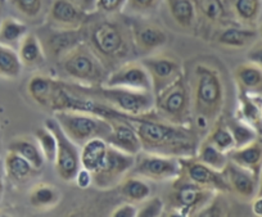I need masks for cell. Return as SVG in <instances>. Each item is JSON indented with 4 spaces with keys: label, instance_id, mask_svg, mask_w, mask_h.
<instances>
[{
    "label": "cell",
    "instance_id": "cell-1",
    "mask_svg": "<svg viewBox=\"0 0 262 217\" xmlns=\"http://www.w3.org/2000/svg\"><path fill=\"white\" fill-rule=\"evenodd\" d=\"M150 115L127 116L139 134L144 152L178 158L195 156L200 143L190 126L175 125L160 117L152 118Z\"/></svg>",
    "mask_w": 262,
    "mask_h": 217
},
{
    "label": "cell",
    "instance_id": "cell-2",
    "mask_svg": "<svg viewBox=\"0 0 262 217\" xmlns=\"http://www.w3.org/2000/svg\"><path fill=\"white\" fill-rule=\"evenodd\" d=\"M193 118L198 131H208L219 120L225 105V85L220 72L207 63H196L191 81Z\"/></svg>",
    "mask_w": 262,
    "mask_h": 217
},
{
    "label": "cell",
    "instance_id": "cell-3",
    "mask_svg": "<svg viewBox=\"0 0 262 217\" xmlns=\"http://www.w3.org/2000/svg\"><path fill=\"white\" fill-rule=\"evenodd\" d=\"M72 86L80 94L98 100L125 116L140 117L155 112L156 97L153 92H139V90L111 88L104 85L89 88L72 84Z\"/></svg>",
    "mask_w": 262,
    "mask_h": 217
},
{
    "label": "cell",
    "instance_id": "cell-4",
    "mask_svg": "<svg viewBox=\"0 0 262 217\" xmlns=\"http://www.w3.org/2000/svg\"><path fill=\"white\" fill-rule=\"evenodd\" d=\"M59 63L67 77L81 86H100L110 74L104 62L84 41L60 55Z\"/></svg>",
    "mask_w": 262,
    "mask_h": 217
},
{
    "label": "cell",
    "instance_id": "cell-5",
    "mask_svg": "<svg viewBox=\"0 0 262 217\" xmlns=\"http://www.w3.org/2000/svg\"><path fill=\"white\" fill-rule=\"evenodd\" d=\"M89 45L104 62H120L134 47L131 31L118 22L105 19L92 26L88 35Z\"/></svg>",
    "mask_w": 262,
    "mask_h": 217
},
{
    "label": "cell",
    "instance_id": "cell-6",
    "mask_svg": "<svg viewBox=\"0 0 262 217\" xmlns=\"http://www.w3.org/2000/svg\"><path fill=\"white\" fill-rule=\"evenodd\" d=\"M155 97V112L157 117L175 125L190 126L193 118V102L190 85L185 77H180Z\"/></svg>",
    "mask_w": 262,
    "mask_h": 217
},
{
    "label": "cell",
    "instance_id": "cell-7",
    "mask_svg": "<svg viewBox=\"0 0 262 217\" xmlns=\"http://www.w3.org/2000/svg\"><path fill=\"white\" fill-rule=\"evenodd\" d=\"M54 118L66 135L75 144H82L94 138L105 139L111 133V123L105 117L81 111H57Z\"/></svg>",
    "mask_w": 262,
    "mask_h": 217
},
{
    "label": "cell",
    "instance_id": "cell-8",
    "mask_svg": "<svg viewBox=\"0 0 262 217\" xmlns=\"http://www.w3.org/2000/svg\"><path fill=\"white\" fill-rule=\"evenodd\" d=\"M215 196V190L196 185L180 175L173 180L170 202L176 213L180 216H191L205 211L206 207L212 203Z\"/></svg>",
    "mask_w": 262,
    "mask_h": 217
},
{
    "label": "cell",
    "instance_id": "cell-9",
    "mask_svg": "<svg viewBox=\"0 0 262 217\" xmlns=\"http://www.w3.org/2000/svg\"><path fill=\"white\" fill-rule=\"evenodd\" d=\"M45 126L50 128L57 138V156H55L54 167L58 176L67 183L74 181L81 168L80 147L66 135L54 117L45 120Z\"/></svg>",
    "mask_w": 262,
    "mask_h": 217
},
{
    "label": "cell",
    "instance_id": "cell-10",
    "mask_svg": "<svg viewBox=\"0 0 262 217\" xmlns=\"http://www.w3.org/2000/svg\"><path fill=\"white\" fill-rule=\"evenodd\" d=\"M131 172L153 181L176 180L181 175L180 158L156 153L140 152Z\"/></svg>",
    "mask_w": 262,
    "mask_h": 217
},
{
    "label": "cell",
    "instance_id": "cell-11",
    "mask_svg": "<svg viewBox=\"0 0 262 217\" xmlns=\"http://www.w3.org/2000/svg\"><path fill=\"white\" fill-rule=\"evenodd\" d=\"M135 160L137 156L128 155L110 145L104 163L97 172L93 173V185L99 189L118 185L121 180L133 171Z\"/></svg>",
    "mask_w": 262,
    "mask_h": 217
},
{
    "label": "cell",
    "instance_id": "cell-12",
    "mask_svg": "<svg viewBox=\"0 0 262 217\" xmlns=\"http://www.w3.org/2000/svg\"><path fill=\"white\" fill-rule=\"evenodd\" d=\"M180 162L181 175L191 183L215 190L216 193H229L230 191L224 171H217L205 165L200 160H196L195 156L180 158Z\"/></svg>",
    "mask_w": 262,
    "mask_h": 217
},
{
    "label": "cell",
    "instance_id": "cell-13",
    "mask_svg": "<svg viewBox=\"0 0 262 217\" xmlns=\"http://www.w3.org/2000/svg\"><path fill=\"white\" fill-rule=\"evenodd\" d=\"M140 62L149 74L155 95L184 76L181 63L168 55H149V57L143 58Z\"/></svg>",
    "mask_w": 262,
    "mask_h": 217
},
{
    "label": "cell",
    "instance_id": "cell-14",
    "mask_svg": "<svg viewBox=\"0 0 262 217\" xmlns=\"http://www.w3.org/2000/svg\"><path fill=\"white\" fill-rule=\"evenodd\" d=\"M107 120L111 123V133L105 140L111 147L133 156H138L143 152L139 134L127 116L117 113L107 117Z\"/></svg>",
    "mask_w": 262,
    "mask_h": 217
},
{
    "label": "cell",
    "instance_id": "cell-15",
    "mask_svg": "<svg viewBox=\"0 0 262 217\" xmlns=\"http://www.w3.org/2000/svg\"><path fill=\"white\" fill-rule=\"evenodd\" d=\"M104 86L125 88L139 92H153L152 80L142 62H127L108 74Z\"/></svg>",
    "mask_w": 262,
    "mask_h": 217
},
{
    "label": "cell",
    "instance_id": "cell-16",
    "mask_svg": "<svg viewBox=\"0 0 262 217\" xmlns=\"http://www.w3.org/2000/svg\"><path fill=\"white\" fill-rule=\"evenodd\" d=\"M48 18L57 30H80L86 22L88 12L74 0H53Z\"/></svg>",
    "mask_w": 262,
    "mask_h": 217
},
{
    "label": "cell",
    "instance_id": "cell-17",
    "mask_svg": "<svg viewBox=\"0 0 262 217\" xmlns=\"http://www.w3.org/2000/svg\"><path fill=\"white\" fill-rule=\"evenodd\" d=\"M231 193L236 194L244 201H251L257 196L258 190V176L248 168H244L229 160L224 168Z\"/></svg>",
    "mask_w": 262,
    "mask_h": 217
},
{
    "label": "cell",
    "instance_id": "cell-18",
    "mask_svg": "<svg viewBox=\"0 0 262 217\" xmlns=\"http://www.w3.org/2000/svg\"><path fill=\"white\" fill-rule=\"evenodd\" d=\"M133 42L138 50L144 53L156 52L167 44V34L153 24H135L131 29Z\"/></svg>",
    "mask_w": 262,
    "mask_h": 217
},
{
    "label": "cell",
    "instance_id": "cell-19",
    "mask_svg": "<svg viewBox=\"0 0 262 217\" xmlns=\"http://www.w3.org/2000/svg\"><path fill=\"white\" fill-rule=\"evenodd\" d=\"M226 13L242 26L252 27L258 22L262 11V0H223Z\"/></svg>",
    "mask_w": 262,
    "mask_h": 217
},
{
    "label": "cell",
    "instance_id": "cell-20",
    "mask_svg": "<svg viewBox=\"0 0 262 217\" xmlns=\"http://www.w3.org/2000/svg\"><path fill=\"white\" fill-rule=\"evenodd\" d=\"M110 144L103 138L88 140L80 147V163L81 167L93 173L97 172L107 158Z\"/></svg>",
    "mask_w": 262,
    "mask_h": 217
},
{
    "label": "cell",
    "instance_id": "cell-21",
    "mask_svg": "<svg viewBox=\"0 0 262 217\" xmlns=\"http://www.w3.org/2000/svg\"><path fill=\"white\" fill-rule=\"evenodd\" d=\"M234 79L241 93L262 95V68L256 63L239 64L234 71Z\"/></svg>",
    "mask_w": 262,
    "mask_h": 217
},
{
    "label": "cell",
    "instance_id": "cell-22",
    "mask_svg": "<svg viewBox=\"0 0 262 217\" xmlns=\"http://www.w3.org/2000/svg\"><path fill=\"white\" fill-rule=\"evenodd\" d=\"M229 160L244 168H248L259 178L262 170V143L254 140L244 147L234 148L228 153Z\"/></svg>",
    "mask_w": 262,
    "mask_h": 217
},
{
    "label": "cell",
    "instance_id": "cell-23",
    "mask_svg": "<svg viewBox=\"0 0 262 217\" xmlns=\"http://www.w3.org/2000/svg\"><path fill=\"white\" fill-rule=\"evenodd\" d=\"M258 37V32L252 27H225L216 35V42L221 47L241 49L253 44Z\"/></svg>",
    "mask_w": 262,
    "mask_h": 217
},
{
    "label": "cell",
    "instance_id": "cell-24",
    "mask_svg": "<svg viewBox=\"0 0 262 217\" xmlns=\"http://www.w3.org/2000/svg\"><path fill=\"white\" fill-rule=\"evenodd\" d=\"M238 118L252 126L258 135H262V102L259 95L241 93Z\"/></svg>",
    "mask_w": 262,
    "mask_h": 217
},
{
    "label": "cell",
    "instance_id": "cell-25",
    "mask_svg": "<svg viewBox=\"0 0 262 217\" xmlns=\"http://www.w3.org/2000/svg\"><path fill=\"white\" fill-rule=\"evenodd\" d=\"M58 81L59 80L52 79L44 75H34L27 84V93L36 104L49 110Z\"/></svg>",
    "mask_w": 262,
    "mask_h": 217
},
{
    "label": "cell",
    "instance_id": "cell-26",
    "mask_svg": "<svg viewBox=\"0 0 262 217\" xmlns=\"http://www.w3.org/2000/svg\"><path fill=\"white\" fill-rule=\"evenodd\" d=\"M18 55L22 64L29 68H36L44 64L45 52L39 37L29 32L18 44Z\"/></svg>",
    "mask_w": 262,
    "mask_h": 217
},
{
    "label": "cell",
    "instance_id": "cell-27",
    "mask_svg": "<svg viewBox=\"0 0 262 217\" xmlns=\"http://www.w3.org/2000/svg\"><path fill=\"white\" fill-rule=\"evenodd\" d=\"M8 150L26 158L36 170H41L44 166L45 158L36 139L29 138V136H18V138L12 139L8 144Z\"/></svg>",
    "mask_w": 262,
    "mask_h": 217
},
{
    "label": "cell",
    "instance_id": "cell-28",
    "mask_svg": "<svg viewBox=\"0 0 262 217\" xmlns=\"http://www.w3.org/2000/svg\"><path fill=\"white\" fill-rule=\"evenodd\" d=\"M6 175L14 183H24L35 175L39 170L34 167L26 158L8 150L4 157Z\"/></svg>",
    "mask_w": 262,
    "mask_h": 217
},
{
    "label": "cell",
    "instance_id": "cell-29",
    "mask_svg": "<svg viewBox=\"0 0 262 217\" xmlns=\"http://www.w3.org/2000/svg\"><path fill=\"white\" fill-rule=\"evenodd\" d=\"M60 201V191L54 185L39 183L29 193V202L34 208L48 209L57 206Z\"/></svg>",
    "mask_w": 262,
    "mask_h": 217
},
{
    "label": "cell",
    "instance_id": "cell-30",
    "mask_svg": "<svg viewBox=\"0 0 262 217\" xmlns=\"http://www.w3.org/2000/svg\"><path fill=\"white\" fill-rule=\"evenodd\" d=\"M121 196L133 203H142L150 197V186L140 176H125L118 184Z\"/></svg>",
    "mask_w": 262,
    "mask_h": 217
},
{
    "label": "cell",
    "instance_id": "cell-31",
    "mask_svg": "<svg viewBox=\"0 0 262 217\" xmlns=\"http://www.w3.org/2000/svg\"><path fill=\"white\" fill-rule=\"evenodd\" d=\"M170 16L176 25L183 29H190L195 21L194 0H166Z\"/></svg>",
    "mask_w": 262,
    "mask_h": 217
},
{
    "label": "cell",
    "instance_id": "cell-32",
    "mask_svg": "<svg viewBox=\"0 0 262 217\" xmlns=\"http://www.w3.org/2000/svg\"><path fill=\"white\" fill-rule=\"evenodd\" d=\"M29 34V27L25 22L13 17H7V18L0 21V44L8 45L14 48L21 42L26 35Z\"/></svg>",
    "mask_w": 262,
    "mask_h": 217
},
{
    "label": "cell",
    "instance_id": "cell-33",
    "mask_svg": "<svg viewBox=\"0 0 262 217\" xmlns=\"http://www.w3.org/2000/svg\"><path fill=\"white\" fill-rule=\"evenodd\" d=\"M195 157L196 160H200L201 162H203L205 165L210 166V167L215 168V170L217 171H224V168L226 167V165H228L229 162L228 153L220 150L217 147H215L213 144H211L210 141L206 140V139H203V140L198 144Z\"/></svg>",
    "mask_w": 262,
    "mask_h": 217
},
{
    "label": "cell",
    "instance_id": "cell-34",
    "mask_svg": "<svg viewBox=\"0 0 262 217\" xmlns=\"http://www.w3.org/2000/svg\"><path fill=\"white\" fill-rule=\"evenodd\" d=\"M21 59L17 50L8 45L0 44V77L8 80L18 79L22 74Z\"/></svg>",
    "mask_w": 262,
    "mask_h": 217
},
{
    "label": "cell",
    "instance_id": "cell-35",
    "mask_svg": "<svg viewBox=\"0 0 262 217\" xmlns=\"http://www.w3.org/2000/svg\"><path fill=\"white\" fill-rule=\"evenodd\" d=\"M205 139L225 153L231 152L235 148V141L228 123L219 122V120L211 126Z\"/></svg>",
    "mask_w": 262,
    "mask_h": 217
},
{
    "label": "cell",
    "instance_id": "cell-36",
    "mask_svg": "<svg viewBox=\"0 0 262 217\" xmlns=\"http://www.w3.org/2000/svg\"><path fill=\"white\" fill-rule=\"evenodd\" d=\"M35 139L44 155L45 161L54 163L55 156H57V138L54 133L44 125V127L35 130Z\"/></svg>",
    "mask_w": 262,
    "mask_h": 217
},
{
    "label": "cell",
    "instance_id": "cell-37",
    "mask_svg": "<svg viewBox=\"0 0 262 217\" xmlns=\"http://www.w3.org/2000/svg\"><path fill=\"white\" fill-rule=\"evenodd\" d=\"M228 126L230 128L231 134H233L234 141H235V148L244 147L247 144L257 140L258 134L256 133V130L252 126H249L248 123L244 122V121L239 120V118L228 122Z\"/></svg>",
    "mask_w": 262,
    "mask_h": 217
},
{
    "label": "cell",
    "instance_id": "cell-38",
    "mask_svg": "<svg viewBox=\"0 0 262 217\" xmlns=\"http://www.w3.org/2000/svg\"><path fill=\"white\" fill-rule=\"evenodd\" d=\"M9 3L27 19H36L44 7V0H9Z\"/></svg>",
    "mask_w": 262,
    "mask_h": 217
},
{
    "label": "cell",
    "instance_id": "cell-39",
    "mask_svg": "<svg viewBox=\"0 0 262 217\" xmlns=\"http://www.w3.org/2000/svg\"><path fill=\"white\" fill-rule=\"evenodd\" d=\"M200 7L203 16L211 22L220 21L226 14L223 0H194Z\"/></svg>",
    "mask_w": 262,
    "mask_h": 217
},
{
    "label": "cell",
    "instance_id": "cell-40",
    "mask_svg": "<svg viewBox=\"0 0 262 217\" xmlns=\"http://www.w3.org/2000/svg\"><path fill=\"white\" fill-rule=\"evenodd\" d=\"M165 203L160 197H149L145 201L142 202L139 209H138V216L142 217H157L163 213Z\"/></svg>",
    "mask_w": 262,
    "mask_h": 217
},
{
    "label": "cell",
    "instance_id": "cell-41",
    "mask_svg": "<svg viewBox=\"0 0 262 217\" xmlns=\"http://www.w3.org/2000/svg\"><path fill=\"white\" fill-rule=\"evenodd\" d=\"M160 0H126L128 9L138 14L149 13L158 6Z\"/></svg>",
    "mask_w": 262,
    "mask_h": 217
},
{
    "label": "cell",
    "instance_id": "cell-42",
    "mask_svg": "<svg viewBox=\"0 0 262 217\" xmlns=\"http://www.w3.org/2000/svg\"><path fill=\"white\" fill-rule=\"evenodd\" d=\"M125 3L126 0H97V9L103 13H116Z\"/></svg>",
    "mask_w": 262,
    "mask_h": 217
},
{
    "label": "cell",
    "instance_id": "cell-43",
    "mask_svg": "<svg viewBox=\"0 0 262 217\" xmlns=\"http://www.w3.org/2000/svg\"><path fill=\"white\" fill-rule=\"evenodd\" d=\"M138 209L139 207L135 206L133 202L128 203H123L121 206L116 207L112 211L111 216L112 217H137L138 216Z\"/></svg>",
    "mask_w": 262,
    "mask_h": 217
},
{
    "label": "cell",
    "instance_id": "cell-44",
    "mask_svg": "<svg viewBox=\"0 0 262 217\" xmlns=\"http://www.w3.org/2000/svg\"><path fill=\"white\" fill-rule=\"evenodd\" d=\"M74 181H76V184H77V186H79V188H81V189L89 188L90 185H93L92 172L81 167L79 170V172H77L76 178H75Z\"/></svg>",
    "mask_w": 262,
    "mask_h": 217
},
{
    "label": "cell",
    "instance_id": "cell-45",
    "mask_svg": "<svg viewBox=\"0 0 262 217\" xmlns=\"http://www.w3.org/2000/svg\"><path fill=\"white\" fill-rule=\"evenodd\" d=\"M247 57H248L249 62L256 63L257 66H259V67L262 68V42L254 44L253 47L249 49Z\"/></svg>",
    "mask_w": 262,
    "mask_h": 217
},
{
    "label": "cell",
    "instance_id": "cell-46",
    "mask_svg": "<svg viewBox=\"0 0 262 217\" xmlns=\"http://www.w3.org/2000/svg\"><path fill=\"white\" fill-rule=\"evenodd\" d=\"M81 7L84 11H86L88 13L89 12H93L94 9H97V0H74Z\"/></svg>",
    "mask_w": 262,
    "mask_h": 217
},
{
    "label": "cell",
    "instance_id": "cell-47",
    "mask_svg": "<svg viewBox=\"0 0 262 217\" xmlns=\"http://www.w3.org/2000/svg\"><path fill=\"white\" fill-rule=\"evenodd\" d=\"M252 211L256 216L262 217V196H256L252 202Z\"/></svg>",
    "mask_w": 262,
    "mask_h": 217
},
{
    "label": "cell",
    "instance_id": "cell-48",
    "mask_svg": "<svg viewBox=\"0 0 262 217\" xmlns=\"http://www.w3.org/2000/svg\"><path fill=\"white\" fill-rule=\"evenodd\" d=\"M257 196H262V170L258 178V190H257Z\"/></svg>",
    "mask_w": 262,
    "mask_h": 217
},
{
    "label": "cell",
    "instance_id": "cell-49",
    "mask_svg": "<svg viewBox=\"0 0 262 217\" xmlns=\"http://www.w3.org/2000/svg\"><path fill=\"white\" fill-rule=\"evenodd\" d=\"M3 193H4V181H3V178H2V175H0V199H2V197H3Z\"/></svg>",
    "mask_w": 262,
    "mask_h": 217
},
{
    "label": "cell",
    "instance_id": "cell-50",
    "mask_svg": "<svg viewBox=\"0 0 262 217\" xmlns=\"http://www.w3.org/2000/svg\"><path fill=\"white\" fill-rule=\"evenodd\" d=\"M258 36L262 39V27H261V30H259V32H258Z\"/></svg>",
    "mask_w": 262,
    "mask_h": 217
},
{
    "label": "cell",
    "instance_id": "cell-51",
    "mask_svg": "<svg viewBox=\"0 0 262 217\" xmlns=\"http://www.w3.org/2000/svg\"><path fill=\"white\" fill-rule=\"evenodd\" d=\"M0 12H2V6H0Z\"/></svg>",
    "mask_w": 262,
    "mask_h": 217
}]
</instances>
